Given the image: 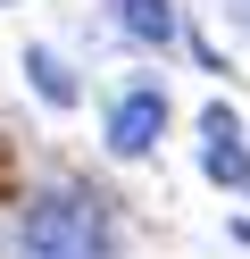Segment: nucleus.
I'll return each instance as SVG.
<instances>
[{"label":"nucleus","mask_w":250,"mask_h":259,"mask_svg":"<svg viewBox=\"0 0 250 259\" xmlns=\"http://www.w3.org/2000/svg\"><path fill=\"white\" fill-rule=\"evenodd\" d=\"M159 125H167V101H159V92H150V84L125 92V101L109 109V151L117 159H142L150 142H159Z\"/></svg>","instance_id":"f03ea898"},{"label":"nucleus","mask_w":250,"mask_h":259,"mask_svg":"<svg viewBox=\"0 0 250 259\" xmlns=\"http://www.w3.org/2000/svg\"><path fill=\"white\" fill-rule=\"evenodd\" d=\"M117 25H125L133 42H167L175 34V9H167V0H117Z\"/></svg>","instance_id":"20e7f679"},{"label":"nucleus","mask_w":250,"mask_h":259,"mask_svg":"<svg viewBox=\"0 0 250 259\" xmlns=\"http://www.w3.org/2000/svg\"><path fill=\"white\" fill-rule=\"evenodd\" d=\"M100 242H109V218L83 192H50V201L25 209V251L33 259H100Z\"/></svg>","instance_id":"f257e3e1"},{"label":"nucleus","mask_w":250,"mask_h":259,"mask_svg":"<svg viewBox=\"0 0 250 259\" xmlns=\"http://www.w3.org/2000/svg\"><path fill=\"white\" fill-rule=\"evenodd\" d=\"M200 159H209L217 184H250V151H242V125H233V109H209L200 117Z\"/></svg>","instance_id":"7ed1b4c3"},{"label":"nucleus","mask_w":250,"mask_h":259,"mask_svg":"<svg viewBox=\"0 0 250 259\" xmlns=\"http://www.w3.org/2000/svg\"><path fill=\"white\" fill-rule=\"evenodd\" d=\"M0 9H9V0H0Z\"/></svg>","instance_id":"423d86ee"},{"label":"nucleus","mask_w":250,"mask_h":259,"mask_svg":"<svg viewBox=\"0 0 250 259\" xmlns=\"http://www.w3.org/2000/svg\"><path fill=\"white\" fill-rule=\"evenodd\" d=\"M25 75H33V92L50 109H75V75L59 67V51H25Z\"/></svg>","instance_id":"39448f33"}]
</instances>
